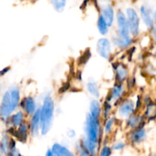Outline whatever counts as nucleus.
I'll list each match as a JSON object with an SVG mask.
<instances>
[{"label":"nucleus","instance_id":"17","mask_svg":"<svg viewBox=\"0 0 156 156\" xmlns=\"http://www.w3.org/2000/svg\"><path fill=\"white\" fill-rule=\"evenodd\" d=\"M27 123L30 129V137L36 138L41 136V117H40V109L37 110L36 113L27 119Z\"/></svg>","mask_w":156,"mask_h":156},{"label":"nucleus","instance_id":"3","mask_svg":"<svg viewBox=\"0 0 156 156\" xmlns=\"http://www.w3.org/2000/svg\"><path fill=\"white\" fill-rule=\"evenodd\" d=\"M101 146L104 139L103 120L95 118L87 113L83 124V136Z\"/></svg>","mask_w":156,"mask_h":156},{"label":"nucleus","instance_id":"4","mask_svg":"<svg viewBox=\"0 0 156 156\" xmlns=\"http://www.w3.org/2000/svg\"><path fill=\"white\" fill-rule=\"evenodd\" d=\"M135 113H136L135 98L131 97L123 98L114 110V115L119 120L122 121H125Z\"/></svg>","mask_w":156,"mask_h":156},{"label":"nucleus","instance_id":"19","mask_svg":"<svg viewBox=\"0 0 156 156\" xmlns=\"http://www.w3.org/2000/svg\"><path fill=\"white\" fill-rule=\"evenodd\" d=\"M100 14L104 17L109 27L111 28L116 21V12L112 5L107 4L102 6L100 10Z\"/></svg>","mask_w":156,"mask_h":156},{"label":"nucleus","instance_id":"10","mask_svg":"<svg viewBox=\"0 0 156 156\" xmlns=\"http://www.w3.org/2000/svg\"><path fill=\"white\" fill-rule=\"evenodd\" d=\"M112 69L114 74V82L125 84L129 79V69L126 64L123 62H114L112 63Z\"/></svg>","mask_w":156,"mask_h":156},{"label":"nucleus","instance_id":"33","mask_svg":"<svg viewBox=\"0 0 156 156\" xmlns=\"http://www.w3.org/2000/svg\"><path fill=\"white\" fill-rule=\"evenodd\" d=\"M153 18L154 21H155V25H154L153 29L149 32V35H150L152 43L156 45V10L154 11L153 12Z\"/></svg>","mask_w":156,"mask_h":156},{"label":"nucleus","instance_id":"36","mask_svg":"<svg viewBox=\"0 0 156 156\" xmlns=\"http://www.w3.org/2000/svg\"><path fill=\"white\" fill-rule=\"evenodd\" d=\"M44 156H56V155H55V154L53 153V152L52 151L51 148H48V149H47V151H46Z\"/></svg>","mask_w":156,"mask_h":156},{"label":"nucleus","instance_id":"7","mask_svg":"<svg viewBox=\"0 0 156 156\" xmlns=\"http://www.w3.org/2000/svg\"><path fill=\"white\" fill-rule=\"evenodd\" d=\"M5 131L9 135H10L12 138L15 139L18 143L21 144H26L28 142L30 137V129L27 121L24 122L17 129H14L12 127H6Z\"/></svg>","mask_w":156,"mask_h":156},{"label":"nucleus","instance_id":"28","mask_svg":"<svg viewBox=\"0 0 156 156\" xmlns=\"http://www.w3.org/2000/svg\"><path fill=\"white\" fill-rule=\"evenodd\" d=\"M50 2L53 9L58 13L63 12L67 4V0H50Z\"/></svg>","mask_w":156,"mask_h":156},{"label":"nucleus","instance_id":"2","mask_svg":"<svg viewBox=\"0 0 156 156\" xmlns=\"http://www.w3.org/2000/svg\"><path fill=\"white\" fill-rule=\"evenodd\" d=\"M41 117V136H46L52 129L56 113V102L50 92H47L42 98L40 105Z\"/></svg>","mask_w":156,"mask_h":156},{"label":"nucleus","instance_id":"29","mask_svg":"<svg viewBox=\"0 0 156 156\" xmlns=\"http://www.w3.org/2000/svg\"><path fill=\"white\" fill-rule=\"evenodd\" d=\"M92 56V53H91L89 49H88L87 50H85L84 53L81 55L80 57L79 58V60H78V63H79V66H84L87 64V62L89 61L90 58Z\"/></svg>","mask_w":156,"mask_h":156},{"label":"nucleus","instance_id":"27","mask_svg":"<svg viewBox=\"0 0 156 156\" xmlns=\"http://www.w3.org/2000/svg\"><path fill=\"white\" fill-rule=\"evenodd\" d=\"M75 151H76V155L77 156H93L84 147L80 140H77L75 143Z\"/></svg>","mask_w":156,"mask_h":156},{"label":"nucleus","instance_id":"35","mask_svg":"<svg viewBox=\"0 0 156 156\" xmlns=\"http://www.w3.org/2000/svg\"><path fill=\"white\" fill-rule=\"evenodd\" d=\"M10 70H11V67L9 66H5V67H4V68L2 69L1 72H0V75H1V77H3L5 75L8 74V73L10 72Z\"/></svg>","mask_w":156,"mask_h":156},{"label":"nucleus","instance_id":"11","mask_svg":"<svg viewBox=\"0 0 156 156\" xmlns=\"http://www.w3.org/2000/svg\"><path fill=\"white\" fill-rule=\"evenodd\" d=\"M126 140L133 146H140L146 140L148 132L146 126H140L133 130H128L126 133Z\"/></svg>","mask_w":156,"mask_h":156},{"label":"nucleus","instance_id":"39","mask_svg":"<svg viewBox=\"0 0 156 156\" xmlns=\"http://www.w3.org/2000/svg\"><path fill=\"white\" fill-rule=\"evenodd\" d=\"M37 156H40V155H37Z\"/></svg>","mask_w":156,"mask_h":156},{"label":"nucleus","instance_id":"18","mask_svg":"<svg viewBox=\"0 0 156 156\" xmlns=\"http://www.w3.org/2000/svg\"><path fill=\"white\" fill-rule=\"evenodd\" d=\"M91 117L102 119L103 115V105L101 99L91 98L88 104V112Z\"/></svg>","mask_w":156,"mask_h":156},{"label":"nucleus","instance_id":"26","mask_svg":"<svg viewBox=\"0 0 156 156\" xmlns=\"http://www.w3.org/2000/svg\"><path fill=\"white\" fill-rule=\"evenodd\" d=\"M102 105H103V115H102V120L108 118V117H111L114 114V109L115 107L114 106L112 103L108 101L107 100L104 99L102 101Z\"/></svg>","mask_w":156,"mask_h":156},{"label":"nucleus","instance_id":"40","mask_svg":"<svg viewBox=\"0 0 156 156\" xmlns=\"http://www.w3.org/2000/svg\"><path fill=\"white\" fill-rule=\"evenodd\" d=\"M76 156H77V155H76Z\"/></svg>","mask_w":156,"mask_h":156},{"label":"nucleus","instance_id":"22","mask_svg":"<svg viewBox=\"0 0 156 156\" xmlns=\"http://www.w3.org/2000/svg\"><path fill=\"white\" fill-rule=\"evenodd\" d=\"M51 149L56 156H76V153L73 152L69 148L62 143H53L51 146Z\"/></svg>","mask_w":156,"mask_h":156},{"label":"nucleus","instance_id":"21","mask_svg":"<svg viewBox=\"0 0 156 156\" xmlns=\"http://www.w3.org/2000/svg\"><path fill=\"white\" fill-rule=\"evenodd\" d=\"M118 119L116 117V116L112 115L108 118L103 120V133L104 136L110 138L113 133L114 132L116 128V124L118 121Z\"/></svg>","mask_w":156,"mask_h":156},{"label":"nucleus","instance_id":"30","mask_svg":"<svg viewBox=\"0 0 156 156\" xmlns=\"http://www.w3.org/2000/svg\"><path fill=\"white\" fill-rule=\"evenodd\" d=\"M17 143H18V142L12 137L10 150H9V152L7 156H21V152H20L19 149L17 146Z\"/></svg>","mask_w":156,"mask_h":156},{"label":"nucleus","instance_id":"9","mask_svg":"<svg viewBox=\"0 0 156 156\" xmlns=\"http://www.w3.org/2000/svg\"><path fill=\"white\" fill-rule=\"evenodd\" d=\"M39 108L40 105H38L37 101L34 95L27 94V95L22 97L19 109L24 111L27 118L33 116L37 111Z\"/></svg>","mask_w":156,"mask_h":156},{"label":"nucleus","instance_id":"34","mask_svg":"<svg viewBox=\"0 0 156 156\" xmlns=\"http://www.w3.org/2000/svg\"><path fill=\"white\" fill-rule=\"evenodd\" d=\"M66 136L67 137L68 139L69 140H74V139L76 138L77 136V132L75 129L73 128H68L66 131V133H65Z\"/></svg>","mask_w":156,"mask_h":156},{"label":"nucleus","instance_id":"20","mask_svg":"<svg viewBox=\"0 0 156 156\" xmlns=\"http://www.w3.org/2000/svg\"><path fill=\"white\" fill-rule=\"evenodd\" d=\"M85 90L91 97V98L101 99V88L99 84L96 80L92 78H90L87 80L85 83Z\"/></svg>","mask_w":156,"mask_h":156},{"label":"nucleus","instance_id":"16","mask_svg":"<svg viewBox=\"0 0 156 156\" xmlns=\"http://www.w3.org/2000/svg\"><path fill=\"white\" fill-rule=\"evenodd\" d=\"M27 119L28 118L24 111L21 109H18L6 120L4 124L5 127H12L14 129H17L24 122L27 121Z\"/></svg>","mask_w":156,"mask_h":156},{"label":"nucleus","instance_id":"31","mask_svg":"<svg viewBox=\"0 0 156 156\" xmlns=\"http://www.w3.org/2000/svg\"><path fill=\"white\" fill-rule=\"evenodd\" d=\"M113 149L110 145L102 144L99 150L98 156H111L113 153Z\"/></svg>","mask_w":156,"mask_h":156},{"label":"nucleus","instance_id":"1","mask_svg":"<svg viewBox=\"0 0 156 156\" xmlns=\"http://www.w3.org/2000/svg\"><path fill=\"white\" fill-rule=\"evenodd\" d=\"M21 99V89L16 84L9 85L3 91L0 101V119L3 124L19 109Z\"/></svg>","mask_w":156,"mask_h":156},{"label":"nucleus","instance_id":"32","mask_svg":"<svg viewBox=\"0 0 156 156\" xmlns=\"http://www.w3.org/2000/svg\"><path fill=\"white\" fill-rule=\"evenodd\" d=\"M126 143L124 140H117V141H114V143L112 144L111 147H112L113 150L117 151V152H120V151L123 150V149L126 148Z\"/></svg>","mask_w":156,"mask_h":156},{"label":"nucleus","instance_id":"14","mask_svg":"<svg viewBox=\"0 0 156 156\" xmlns=\"http://www.w3.org/2000/svg\"><path fill=\"white\" fill-rule=\"evenodd\" d=\"M111 39L114 47H115L117 50H121V51L122 50H128L131 47H133L136 40L131 35L127 37H120L117 34L113 35Z\"/></svg>","mask_w":156,"mask_h":156},{"label":"nucleus","instance_id":"37","mask_svg":"<svg viewBox=\"0 0 156 156\" xmlns=\"http://www.w3.org/2000/svg\"><path fill=\"white\" fill-rule=\"evenodd\" d=\"M152 56H153V57L156 59V49H155V50H154L153 53H152Z\"/></svg>","mask_w":156,"mask_h":156},{"label":"nucleus","instance_id":"8","mask_svg":"<svg viewBox=\"0 0 156 156\" xmlns=\"http://www.w3.org/2000/svg\"><path fill=\"white\" fill-rule=\"evenodd\" d=\"M96 52L101 59L109 60L113 55V46L111 38L108 37H101L96 41Z\"/></svg>","mask_w":156,"mask_h":156},{"label":"nucleus","instance_id":"24","mask_svg":"<svg viewBox=\"0 0 156 156\" xmlns=\"http://www.w3.org/2000/svg\"><path fill=\"white\" fill-rule=\"evenodd\" d=\"M143 111V116L147 122H152L156 120V102L153 100L144 107Z\"/></svg>","mask_w":156,"mask_h":156},{"label":"nucleus","instance_id":"6","mask_svg":"<svg viewBox=\"0 0 156 156\" xmlns=\"http://www.w3.org/2000/svg\"><path fill=\"white\" fill-rule=\"evenodd\" d=\"M126 90L127 89L125 84L114 82V85L110 88L105 99L112 103L116 108L119 105V103L126 97V94H127Z\"/></svg>","mask_w":156,"mask_h":156},{"label":"nucleus","instance_id":"13","mask_svg":"<svg viewBox=\"0 0 156 156\" xmlns=\"http://www.w3.org/2000/svg\"><path fill=\"white\" fill-rule=\"evenodd\" d=\"M153 12L150 6L148 5H142L140 7L139 13H140V18H141L142 23L144 25L145 28L148 32H150L153 29L155 25V21L153 18Z\"/></svg>","mask_w":156,"mask_h":156},{"label":"nucleus","instance_id":"12","mask_svg":"<svg viewBox=\"0 0 156 156\" xmlns=\"http://www.w3.org/2000/svg\"><path fill=\"white\" fill-rule=\"evenodd\" d=\"M116 27L115 34L120 37H127L130 35L126 13L120 9L116 12Z\"/></svg>","mask_w":156,"mask_h":156},{"label":"nucleus","instance_id":"25","mask_svg":"<svg viewBox=\"0 0 156 156\" xmlns=\"http://www.w3.org/2000/svg\"><path fill=\"white\" fill-rule=\"evenodd\" d=\"M96 26H97V29L99 34L101 37H107V35L109 34L111 27H109L107 21H105L104 17L101 14H99L98 17Z\"/></svg>","mask_w":156,"mask_h":156},{"label":"nucleus","instance_id":"38","mask_svg":"<svg viewBox=\"0 0 156 156\" xmlns=\"http://www.w3.org/2000/svg\"><path fill=\"white\" fill-rule=\"evenodd\" d=\"M101 1L105 2H111V0H101Z\"/></svg>","mask_w":156,"mask_h":156},{"label":"nucleus","instance_id":"5","mask_svg":"<svg viewBox=\"0 0 156 156\" xmlns=\"http://www.w3.org/2000/svg\"><path fill=\"white\" fill-rule=\"evenodd\" d=\"M127 18L128 24L129 27L130 35L135 39L140 37L141 34V24L142 21L140 13L134 8L129 7L125 12Z\"/></svg>","mask_w":156,"mask_h":156},{"label":"nucleus","instance_id":"15","mask_svg":"<svg viewBox=\"0 0 156 156\" xmlns=\"http://www.w3.org/2000/svg\"><path fill=\"white\" fill-rule=\"evenodd\" d=\"M146 118L143 113H135L124 121L125 127L127 130H133L143 126H146Z\"/></svg>","mask_w":156,"mask_h":156},{"label":"nucleus","instance_id":"23","mask_svg":"<svg viewBox=\"0 0 156 156\" xmlns=\"http://www.w3.org/2000/svg\"><path fill=\"white\" fill-rule=\"evenodd\" d=\"M11 140L12 136L7 133L5 131L2 133L1 140H0V154L4 156H7L11 147Z\"/></svg>","mask_w":156,"mask_h":156}]
</instances>
